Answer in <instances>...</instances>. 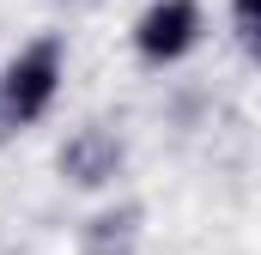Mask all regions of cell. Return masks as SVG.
<instances>
[{
  "mask_svg": "<svg viewBox=\"0 0 261 255\" xmlns=\"http://www.w3.org/2000/svg\"><path fill=\"white\" fill-rule=\"evenodd\" d=\"M61 91H67V43L55 31H43V37L18 43L6 55V67H0V122L6 128L49 122Z\"/></svg>",
  "mask_w": 261,
  "mask_h": 255,
  "instance_id": "cell-1",
  "label": "cell"
},
{
  "mask_svg": "<svg viewBox=\"0 0 261 255\" xmlns=\"http://www.w3.org/2000/svg\"><path fill=\"white\" fill-rule=\"evenodd\" d=\"M206 31H213L206 0H146L128 24V55L146 73H170L206 49Z\"/></svg>",
  "mask_w": 261,
  "mask_h": 255,
  "instance_id": "cell-2",
  "label": "cell"
},
{
  "mask_svg": "<svg viewBox=\"0 0 261 255\" xmlns=\"http://www.w3.org/2000/svg\"><path fill=\"white\" fill-rule=\"evenodd\" d=\"M122 158H128V146H122V134L116 128H73L61 146V183H73V189H110L116 176H122Z\"/></svg>",
  "mask_w": 261,
  "mask_h": 255,
  "instance_id": "cell-3",
  "label": "cell"
},
{
  "mask_svg": "<svg viewBox=\"0 0 261 255\" xmlns=\"http://www.w3.org/2000/svg\"><path fill=\"white\" fill-rule=\"evenodd\" d=\"M225 24H231V37H237L243 55L261 49V0H231V6H225Z\"/></svg>",
  "mask_w": 261,
  "mask_h": 255,
  "instance_id": "cell-4",
  "label": "cell"
},
{
  "mask_svg": "<svg viewBox=\"0 0 261 255\" xmlns=\"http://www.w3.org/2000/svg\"><path fill=\"white\" fill-rule=\"evenodd\" d=\"M67 6H91V0H67Z\"/></svg>",
  "mask_w": 261,
  "mask_h": 255,
  "instance_id": "cell-5",
  "label": "cell"
}]
</instances>
